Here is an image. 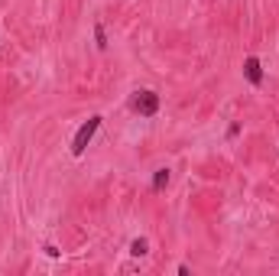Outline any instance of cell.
<instances>
[{"label":"cell","instance_id":"obj_4","mask_svg":"<svg viewBox=\"0 0 279 276\" xmlns=\"http://www.w3.org/2000/svg\"><path fill=\"white\" fill-rule=\"evenodd\" d=\"M130 254H133V257H146V254H150V241H146V237H136V241L130 244Z\"/></svg>","mask_w":279,"mask_h":276},{"label":"cell","instance_id":"obj_6","mask_svg":"<svg viewBox=\"0 0 279 276\" xmlns=\"http://www.w3.org/2000/svg\"><path fill=\"white\" fill-rule=\"evenodd\" d=\"M94 39H97V49H104V46H107V36H104V26H101V23L94 26Z\"/></svg>","mask_w":279,"mask_h":276},{"label":"cell","instance_id":"obj_2","mask_svg":"<svg viewBox=\"0 0 279 276\" xmlns=\"http://www.w3.org/2000/svg\"><path fill=\"white\" fill-rule=\"evenodd\" d=\"M130 107H133L140 117H153V114L159 110V94L156 91H136L133 101H130Z\"/></svg>","mask_w":279,"mask_h":276},{"label":"cell","instance_id":"obj_1","mask_svg":"<svg viewBox=\"0 0 279 276\" xmlns=\"http://www.w3.org/2000/svg\"><path fill=\"white\" fill-rule=\"evenodd\" d=\"M97 127H101V117H97V114H94V117H88L82 127H78V133L72 137V156H82V153L88 150V143L94 140Z\"/></svg>","mask_w":279,"mask_h":276},{"label":"cell","instance_id":"obj_3","mask_svg":"<svg viewBox=\"0 0 279 276\" xmlns=\"http://www.w3.org/2000/svg\"><path fill=\"white\" fill-rule=\"evenodd\" d=\"M244 78L250 85H260V82H263V65H260L257 55H247V59H244Z\"/></svg>","mask_w":279,"mask_h":276},{"label":"cell","instance_id":"obj_5","mask_svg":"<svg viewBox=\"0 0 279 276\" xmlns=\"http://www.w3.org/2000/svg\"><path fill=\"white\" fill-rule=\"evenodd\" d=\"M166 185H169V169H156V176H153V188L159 192V188H166Z\"/></svg>","mask_w":279,"mask_h":276}]
</instances>
